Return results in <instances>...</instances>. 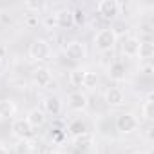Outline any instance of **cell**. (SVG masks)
Returning <instances> with one entry per match:
<instances>
[{
  "instance_id": "obj_30",
  "label": "cell",
  "mask_w": 154,
  "mask_h": 154,
  "mask_svg": "<svg viewBox=\"0 0 154 154\" xmlns=\"http://www.w3.org/2000/svg\"><path fill=\"white\" fill-rule=\"evenodd\" d=\"M0 63H2V58H0Z\"/></svg>"
},
{
  "instance_id": "obj_27",
  "label": "cell",
  "mask_w": 154,
  "mask_h": 154,
  "mask_svg": "<svg viewBox=\"0 0 154 154\" xmlns=\"http://www.w3.org/2000/svg\"><path fill=\"white\" fill-rule=\"evenodd\" d=\"M134 154H150V152H147V150H136Z\"/></svg>"
},
{
  "instance_id": "obj_20",
  "label": "cell",
  "mask_w": 154,
  "mask_h": 154,
  "mask_svg": "<svg viewBox=\"0 0 154 154\" xmlns=\"http://www.w3.org/2000/svg\"><path fill=\"white\" fill-rule=\"evenodd\" d=\"M96 85H98V76H96V72H93V71H85V74H84V82H82V87L94 89Z\"/></svg>"
},
{
  "instance_id": "obj_8",
  "label": "cell",
  "mask_w": 154,
  "mask_h": 154,
  "mask_svg": "<svg viewBox=\"0 0 154 154\" xmlns=\"http://www.w3.org/2000/svg\"><path fill=\"white\" fill-rule=\"evenodd\" d=\"M105 102L111 107H120L125 102V94H123V91L120 87H109L105 91Z\"/></svg>"
},
{
  "instance_id": "obj_22",
  "label": "cell",
  "mask_w": 154,
  "mask_h": 154,
  "mask_svg": "<svg viewBox=\"0 0 154 154\" xmlns=\"http://www.w3.org/2000/svg\"><path fill=\"white\" fill-rule=\"evenodd\" d=\"M85 24V13L78 8L72 11V26H84Z\"/></svg>"
},
{
  "instance_id": "obj_17",
  "label": "cell",
  "mask_w": 154,
  "mask_h": 154,
  "mask_svg": "<svg viewBox=\"0 0 154 154\" xmlns=\"http://www.w3.org/2000/svg\"><path fill=\"white\" fill-rule=\"evenodd\" d=\"M69 132H71V136L74 138V136H78V134L89 132V129H87V123H85L82 118H76V120H72V122L69 123Z\"/></svg>"
},
{
  "instance_id": "obj_10",
  "label": "cell",
  "mask_w": 154,
  "mask_h": 154,
  "mask_svg": "<svg viewBox=\"0 0 154 154\" xmlns=\"http://www.w3.org/2000/svg\"><path fill=\"white\" fill-rule=\"evenodd\" d=\"M42 107H44L42 111H44L45 114H53V116H56V114L62 112V102H60L58 96H47V98H44Z\"/></svg>"
},
{
  "instance_id": "obj_1",
  "label": "cell",
  "mask_w": 154,
  "mask_h": 154,
  "mask_svg": "<svg viewBox=\"0 0 154 154\" xmlns=\"http://www.w3.org/2000/svg\"><path fill=\"white\" fill-rule=\"evenodd\" d=\"M116 40H118V35L114 33V29L105 27L94 35V47L98 51H111L116 45Z\"/></svg>"
},
{
  "instance_id": "obj_25",
  "label": "cell",
  "mask_w": 154,
  "mask_h": 154,
  "mask_svg": "<svg viewBox=\"0 0 154 154\" xmlns=\"http://www.w3.org/2000/svg\"><path fill=\"white\" fill-rule=\"evenodd\" d=\"M143 71H145V74H152V67H150V65L143 67Z\"/></svg>"
},
{
  "instance_id": "obj_9",
  "label": "cell",
  "mask_w": 154,
  "mask_h": 154,
  "mask_svg": "<svg viewBox=\"0 0 154 154\" xmlns=\"http://www.w3.org/2000/svg\"><path fill=\"white\" fill-rule=\"evenodd\" d=\"M33 82L38 85V87H47L51 82H53V74L47 67H38L35 69L33 72Z\"/></svg>"
},
{
  "instance_id": "obj_11",
  "label": "cell",
  "mask_w": 154,
  "mask_h": 154,
  "mask_svg": "<svg viewBox=\"0 0 154 154\" xmlns=\"http://www.w3.org/2000/svg\"><path fill=\"white\" fill-rule=\"evenodd\" d=\"M138 47H140V40L136 36H129L122 44V53L129 58H134V56H138Z\"/></svg>"
},
{
  "instance_id": "obj_12",
  "label": "cell",
  "mask_w": 154,
  "mask_h": 154,
  "mask_svg": "<svg viewBox=\"0 0 154 154\" xmlns=\"http://www.w3.org/2000/svg\"><path fill=\"white\" fill-rule=\"evenodd\" d=\"M26 120H27V123L35 129V127H42L44 123H45V112L42 111V109H31L29 112H27V116H26Z\"/></svg>"
},
{
  "instance_id": "obj_19",
  "label": "cell",
  "mask_w": 154,
  "mask_h": 154,
  "mask_svg": "<svg viewBox=\"0 0 154 154\" xmlns=\"http://www.w3.org/2000/svg\"><path fill=\"white\" fill-rule=\"evenodd\" d=\"M72 141H74V145L76 147H89V145H93V134L91 132H84V134H78V136H74L72 138Z\"/></svg>"
},
{
  "instance_id": "obj_14",
  "label": "cell",
  "mask_w": 154,
  "mask_h": 154,
  "mask_svg": "<svg viewBox=\"0 0 154 154\" xmlns=\"http://www.w3.org/2000/svg\"><path fill=\"white\" fill-rule=\"evenodd\" d=\"M138 56L140 60L143 62H149L152 56H154V44L145 40V42H140V47H138Z\"/></svg>"
},
{
  "instance_id": "obj_29",
  "label": "cell",
  "mask_w": 154,
  "mask_h": 154,
  "mask_svg": "<svg viewBox=\"0 0 154 154\" xmlns=\"http://www.w3.org/2000/svg\"><path fill=\"white\" fill-rule=\"evenodd\" d=\"M31 154H38V152H31Z\"/></svg>"
},
{
  "instance_id": "obj_7",
  "label": "cell",
  "mask_w": 154,
  "mask_h": 154,
  "mask_svg": "<svg viewBox=\"0 0 154 154\" xmlns=\"http://www.w3.org/2000/svg\"><path fill=\"white\" fill-rule=\"evenodd\" d=\"M11 132H13V136L17 140H27L33 134V127L27 123L26 118H17L11 123Z\"/></svg>"
},
{
  "instance_id": "obj_16",
  "label": "cell",
  "mask_w": 154,
  "mask_h": 154,
  "mask_svg": "<svg viewBox=\"0 0 154 154\" xmlns=\"http://www.w3.org/2000/svg\"><path fill=\"white\" fill-rule=\"evenodd\" d=\"M15 112H17V105H15V102L6 100V98L0 100V118H2V120L11 118Z\"/></svg>"
},
{
  "instance_id": "obj_15",
  "label": "cell",
  "mask_w": 154,
  "mask_h": 154,
  "mask_svg": "<svg viewBox=\"0 0 154 154\" xmlns=\"http://www.w3.org/2000/svg\"><path fill=\"white\" fill-rule=\"evenodd\" d=\"M109 76H111V80H114V82H123L125 80V65L122 62H114L109 67Z\"/></svg>"
},
{
  "instance_id": "obj_6",
  "label": "cell",
  "mask_w": 154,
  "mask_h": 154,
  "mask_svg": "<svg viewBox=\"0 0 154 154\" xmlns=\"http://www.w3.org/2000/svg\"><path fill=\"white\" fill-rule=\"evenodd\" d=\"M67 105H69L71 111L84 112V111L87 109V105H89V98H87V94L82 93V91H74V93H71V94L67 96Z\"/></svg>"
},
{
  "instance_id": "obj_21",
  "label": "cell",
  "mask_w": 154,
  "mask_h": 154,
  "mask_svg": "<svg viewBox=\"0 0 154 154\" xmlns=\"http://www.w3.org/2000/svg\"><path fill=\"white\" fill-rule=\"evenodd\" d=\"M84 74H85V71H82V69H74V71H71V74H69V82H71L74 87H82Z\"/></svg>"
},
{
  "instance_id": "obj_28",
  "label": "cell",
  "mask_w": 154,
  "mask_h": 154,
  "mask_svg": "<svg viewBox=\"0 0 154 154\" xmlns=\"http://www.w3.org/2000/svg\"><path fill=\"white\" fill-rule=\"evenodd\" d=\"M44 154H56V152H53V150H45Z\"/></svg>"
},
{
  "instance_id": "obj_3",
  "label": "cell",
  "mask_w": 154,
  "mask_h": 154,
  "mask_svg": "<svg viewBox=\"0 0 154 154\" xmlns=\"http://www.w3.org/2000/svg\"><path fill=\"white\" fill-rule=\"evenodd\" d=\"M138 118L131 112H122L116 116V129L120 134H132L138 129Z\"/></svg>"
},
{
  "instance_id": "obj_13",
  "label": "cell",
  "mask_w": 154,
  "mask_h": 154,
  "mask_svg": "<svg viewBox=\"0 0 154 154\" xmlns=\"http://www.w3.org/2000/svg\"><path fill=\"white\" fill-rule=\"evenodd\" d=\"M54 24L58 27H71L72 26V11L69 9H60L54 15Z\"/></svg>"
},
{
  "instance_id": "obj_4",
  "label": "cell",
  "mask_w": 154,
  "mask_h": 154,
  "mask_svg": "<svg viewBox=\"0 0 154 154\" xmlns=\"http://www.w3.org/2000/svg\"><path fill=\"white\" fill-rule=\"evenodd\" d=\"M63 53H65V56H67L71 62H82V60L87 56L85 45H84L82 42H78V40H71V42L65 45Z\"/></svg>"
},
{
  "instance_id": "obj_23",
  "label": "cell",
  "mask_w": 154,
  "mask_h": 154,
  "mask_svg": "<svg viewBox=\"0 0 154 154\" xmlns=\"http://www.w3.org/2000/svg\"><path fill=\"white\" fill-rule=\"evenodd\" d=\"M29 149H31V145H29L27 140H18V143H17V152L18 154H27Z\"/></svg>"
},
{
  "instance_id": "obj_2",
  "label": "cell",
  "mask_w": 154,
  "mask_h": 154,
  "mask_svg": "<svg viewBox=\"0 0 154 154\" xmlns=\"http://www.w3.org/2000/svg\"><path fill=\"white\" fill-rule=\"evenodd\" d=\"M29 56L35 62H45V60H49V56H51V45H49V42L42 40V38L35 40L29 45Z\"/></svg>"
},
{
  "instance_id": "obj_24",
  "label": "cell",
  "mask_w": 154,
  "mask_h": 154,
  "mask_svg": "<svg viewBox=\"0 0 154 154\" xmlns=\"http://www.w3.org/2000/svg\"><path fill=\"white\" fill-rule=\"evenodd\" d=\"M26 8L27 9H33V11H42V9H45V4H40V2H26Z\"/></svg>"
},
{
  "instance_id": "obj_18",
  "label": "cell",
  "mask_w": 154,
  "mask_h": 154,
  "mask_svg": "<svg viewBox=\"0 0 154 154\" xmlns=\"http://www.w3.org/2000/svg\"><path fill=\"white\" fill-rule=\"evenodd\" d=\"M141 116H143V120L152 122V118H154V102H152V94H149L147 100L143 102V105H141Z\"/></svg>"
},
{
  "instance_id": "obj_5",
  "label": "cell",
  "mask_w": 154,
  "mask_h": 154,
  "mask_svg": "<svg viewBox=\"0 0 154 154\" xmlns=\"http://www.w3.org/2000/svg\"><path fill=\"white\" fill-rule=\"evenodd\" d=\"M96 9H98V15L103 20H112L120 13V4L116 0H102V2H98Z\"/></svg>"
},
{
  "instance_id": "obj_26",
  "label": "cell",
  "mask_w": 154,
  "mask_h": 154,
  "mask_svg": "<svg viewBox=\"0 0 154 154\" xmlns=\"http://www.w3.org/2000/svg\"><path fill=\"white\" fill-rule=\"evenodd\" d=\"M0 154H9V150H8L4 145H0Z\"/></svg>"
}]
</instances>
